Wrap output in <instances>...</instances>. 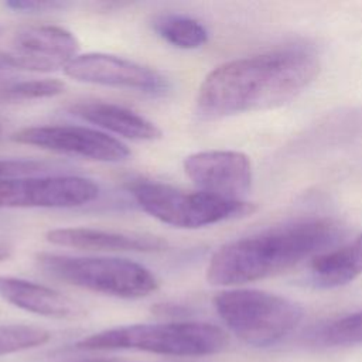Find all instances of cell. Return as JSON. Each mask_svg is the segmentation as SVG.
I'll list each match as a JSON object with an SVG mask.
<instances>
[{
	"label": "cell",
	"instance_id": "obj_1",
	"mask_svg": "<svg viewBox=\"0 0 362 362\" xmlns=\"http://www.w3.org/2000/svg\"><path fill=\"white\" fill-rule=\"evenodd\" d=\"M318 58L303 48H286L223 62L201 82L197 112L218 119L281 106L318 75Z\"/></svg>",
	"mask_w": 362,
	"mask_h": 362
},
{
	"label": "cell",
	"instance_id": "obj_2",
	"mask_svg": "<svg viewBox=\"0 0 362 362\" xmlns=\"http://www.w3.org/2000/svg\"><path fill=\"white\" fill-rule=\"evenodd\" d=\"M344 228L331 218L298 219L221 246L206 267L214 286H238L283 273L334 247Z\"/></svg>",
	"mask_w": 362,
	"mask_h": 362
},
{
	"label": "cell",
	"instance_id": "obj_3",
	"mask_svg": "<svg viewBox=\"0 0 362 362\" xmlns=\"http://www.w3.org/2000/svg\"><path fill=\"white\" fill-rule=\"evenodd\" d=\"M226 332L208 322L174 321L132 324L95 332L76 344L86 351L134 349L170 356H204L223 351Z\"/></svg>",
	"mask_w": 362,
	"mask_h": 362
},
{
	"label": "cell",
	"instance_id": "obj_4",
	"mask_svg": "<svg viewBox=\"0 0 362 362\" xmlns=\"http://www.w3.org/2000/svg\"><path fill=\"white\" fill-rule=\"evenodd\" d=\"M214 307L226 327L252 346H270L286 338L303 318V308L281 296L233 288L218 293Z\"/></svg>",
	"mask_w": 362,
	"mask_h": 362
},
{
	"label": "cell",
	"instance_id": "obj_5",
	"mask_svg": "<svg viewBox=\"0 0 362 362\" xmlns=\"http://www.w3.org/2000/svg\"><path fill=\"white\" fill-rule=\"evenodd\" d=\"M129 192L150 216L174 228L198 229L229 219L252 215L256 206L243 199H230L204 191H182L168 184L136 180Z\"/></svg>",
	"mask_w": 362,
	"mask_h": 362
},
{
	"label": "cell",
	"instance_id": "obj_6",
	"mask_svg": "<svg viewBox=\"0 0 362 362\" xmlns=\"http://www.w3.org/2000/svg\"><path fill=\"white\" fill-rule=\"evenodd\" d=\"M35 262L47 274L61 281L119 298H141L158 288L156 276L129 259L42 252L35 256Z\"/></svg>",
	"mask_w": 362,
	"mask_h": 362
},
{
	"label": "cell",
	"instance_id": "obj_7",
	"mask_svg": "<svg viewBox=\"0 0 362 362\" xmlns=\"http://www.w3.org/2000/svg\"><path fill=\"white\" fill-rule=\"evenodd\" d=\"M98 194L92 180L78 175L0 178V208H74Z\"/></svg>",
	"mask_w": 362,
	"mask_h": 362
},
{
	"label": "cell",
	"instance_id": "obj_8",
	"mask_svg": "<svg viewBox=\"0 0 362 362\" xmlns=\"http://www.w3.org/2000/svg\"><path fill=\"white\" fill-rule=\"evenodd\" d=\"M11 140L42 150L82 157L102 163H119L130 157L120 140L105 132L85 126H34L13 133Z\"/></svg>",
	"mask_w": 362,
	"mask_h": 362
},
{
	"label": "cell",
	"instance_id": "obj_9",
	"mask_svg": "<svg viewBox=\"0 0 362 362\" xmlns=\"http://www.w3.org/2000/svg\"><path fill=\"white\" fill-rule=\"evenodd\" d=\"M64 72L79 82L132 89L148 95H164L170 89L167 78L158 71L103 52L76 55L64 66Z\"/></svg>",
	"mask_w": 362,
	"mask_h": 362
},
{
	"label": "cell",
	"instance_id": "obj_10",
	"mask_svg": "<svg viewBox=\"0 0 362 362\" xmlns=\"http://www.w3.org/2000/svg\"><path fill=\"white\" fill-rule=\"evenodd\" d=\"M184 171L204 192L242 199L252 184V164L246 154L232 150H209L185 157Z\"/></svg>",
	"mask_w": 362,
	"mask_h": 362
},
{
	"label": "cell",
	"instance_id": "obj_11",
	"mask_svg": "<svg viewBox=\"0 0 362 362\" xmlns=\"http://www.w3.org/2000/svg\"><path fill=\"white\" fill-rule=\"evenodd\" d=\"M57 246L105 252H161L168 242L153 233L106 230L95 228H57L45 235Z\"/></svg>",
	"mask_w": 362,
	"mask_h": 362
},
{
	"label": "cell",
	"instance_id": "obj_12",
	"mask_svg": "<svg viewBox=\"0 0 362 362\" xmlns=\"http://www.w3.org/2000/svg\"><path fill=\"white\" fill-rule=\"evenodd\" d=\"M14 52L33 59L42 72L64 68L76 57V37L55 25H30L17 31L11 41Z\"/></svg>",
	"mask_w": 362,
	"mask_h": 362
},
{
	"label": "cell",
	"instance_id": "obj_13",
	"mask_svg": "<svg viewBox=\"0 0 362 362\" xmlns=\"http://www.w3.org/2000/svg\"><path fill=\"white\" fill-rule=\"evenodd\" d=\"M0 297L28 313L59 318L75 320L85 314V310L79 303L71 297L38 283L0 276Z\"/></svg>",
	"mask_w": 362,
	"mask_h": 362
},
{
	"label": "cell",
	"instance_id": "obj_14",
	"mask_svg": "<svg viewBox=\"0 0 362 362\" xmlns=\"http://www.w3.org/2000/svg\"><path fill=\"white\" fill-rule=\"evenodd\" d=\"M69 113L130 140L154 141L163 137L161 130L153 122L116 103L102 100L76 102L69 106Z\"/></svg>",
	"mask_w": 362,
	"mask_h": 362
},
{
	"label": "cell",
	"instance_id": "obj_15",
	"mask_svg": "<svg viewBox=\"0 0 362 362\" xmlns=\"http://www.w3.org/2000/svg\"><path fill=\"white\" fill-rule=\"evenodd\" d=\"M362 274V233L338 249L317 256L310 269L315 287L334 288L351 283Z\"/></svg>",
	"mask_w": 362,
	"mask_h": 362
},
{
	"label": "cell",
	"instance_id": "obj_16",
	"mask_svg": "<svg viewBox=\"0 0 362 362\" xmlns=\"http://www.w3.org/2000/svg\"><path fill=\"white\" fill-rule=\"evenodd\" d=\"M151 27L160 38L181 49H195L208 41L206 28L184 14H158L153 18Z\"/></svg>",
	"mask_w": 362,
	"mask_h": 362
},
{
	"label": "cell",
	"instance_id": "obj_17",
	"mask_svg": "<svg viewBox=\"0 0 362 362\" xmlns=\"http://www.w3.org/2000/svg\"><path fill=\"white\" fill-rule=\"evenodd\" d=\"M318 342L327 346H351L362 344V310L337 318L315 332Z\"/></svg>",
	"mask_w": 362,
	"mask_h": 362
},
{
	"label": "cell",
	"instance_id": "obj_18",
	"mask_svg": "<svg viewBox=\"0 0 362 362\" xmlns=\"http://www.w3.org/2000/svg\"><path fill=\"white\" fill-rule=\"evenodd\" d=\"M49 332L31 325L0 324V356L44 345Z\"/></svg>",
	"mask_w": 362,
	"mask_h": 362
},
{
	"label": "cell",
	"instance_id": "obj_19",
	"mask_svg": "<svg viewBox=\"0 0 362 362\" xmlns=\"http://www.w3.org/2000/svg\"><path fill=\"white\" fill-rule=\"evenodd\" d=\"M37 64L14 51H0V102H8L11 86L21 72H40Z\"/></svg>",
	"mask_w": 362,
	"mask_h": 362
},
{
	"label": "cell",
	"instance_id": "obj_20",
	"mask_svg": "<svg viewBox=\"0 0 362 362\" xmlns=\"http://www.w3.org/2000/svg\"><path fill=\"white\" fill-rule=\"evenodd\" d=\"M47 165L34 160H0V178H17L45 171Z\"/></svg>",
	"mask_w": 362,
	"mask_h": 362
},
{
	"label": "cell",
	"instance_id": "obj_21",
	"mask_svg": "<svg viewBox=\"0 0 362 362\" xmlns=\"http://www.w3.org/2000/svg\"><path fill=\"white\" fill-rule=\"evenodd\" d=\"M6 7L18 13H47L65 7L61 1H40V0H13L7 1Z\"/></svg>",
	"mask_w": 362,
	"mask_h": 362
},
{
	"label": "cell",
	"instance_id": "obj_22",
	"mask_svg": "<svg viewBox=\"0 0 362 362\" xmlns=\"http://www.w3.org/2000/svg\"><path fill=\"white\" fill-rule=\"evenodd\" d=\"M10 255H11V249H10L6 243H1V242H0V262L8 259Z\"/></svg>",
	"mask_w": 362,
	"mask_h": 362
},
{
	"label": "cell",
	"instance_id": "obj_23",
	"mask_svg": "<svg viewBox=\"0 0 362 362\" xmlns=\"http://www.w3.org/2000/svg\"><path fill=\"white\" fill-rule=\"evenodd\" d=\"M85 362H109V361H85Z\"/></svg>",
	"mask_w": 362,
	"mask_h": 362
},
{
	"label": "cell",
	"instance_id": "obj_24",
	"mask_svg": "<svg viewBox=\"0 0 362 362\" xmlns=\"http://www.w3.org/2000/svg\"><path fill=\"white\" fill-rule=\"evenodd\" d=\"M0 34H1V25H0Z\"/></svg>",
	"mask_w": 362,
	"mask_h": 362
}]
</instances>
